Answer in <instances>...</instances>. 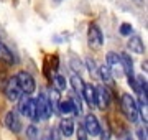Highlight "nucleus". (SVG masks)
<instances>
[{
	"label": "nucleus",
	"instance_id": "nucleus-2",
	"mask_svg": "<svg viewBox=\"0 0 148 140\" xmlns=\"http://www.w3.org/2000/svg\"><path fill=\"white\" fill-rule=\"evenodd\" d=\"M18 99H20L18 109H20L21 115L32 119V120H36V102H35V99L28 97V94H25V92H23Z\"/></svg>",
	"mask_w": 148,
	"mask_h": 140
},
{
	"label": "nucleus",
	"instance_id": "nucleus-7",
	"mask_svg": "<svg viewBox=\"0 0 148 140\" xmlns=\"http://www.w3.org/2000/svg\"><path fill=\"white\" fill-rule=\"evenodd\" d=\"M84 129L87 132V135H92V137H97L99 132H101V124L95 117L94 114H89L86 117V122H84Z\"/></svg>",
	"mask_w": 148,
	"mask_h": 140
},
{
	"label": "nucleus",
	"instance_id": "nucleus-4",
	"mask_svg": "<svg viewBox=\"0 0 148 140\" xmlns=\"http://www.w3.org/2000/svg\"><path fill=\"white\" fill-rule=\"evenodd\" d=\"M35 102H36V120H46V119H49L51 107H49V102H48L46 96L41 94L40 97L35 99Z\"/></svg>",
	"mask_w": 148,
	"mask_h": 140
},
{
	"label": "nucleus",
	"instance_id": "nucleus-12",
	"mask_svg": "<svg viewBox=\"0 0 148 140\" xmlns=\"http://www.w3.org/2000/svg\"><path fill=\"white\" fill-rule=\"evenodd\" d=\"M74 109H73V102H71V99H59L58 102V112L63 114V115H68V114H71Z\"/></svg>",
	"mask_w": 148,
	"mask_h": 140
},
{
	"label": "nucleus",
	"instance_id": "nucleus-11",
	"mask_svg": "<svg viewBox=\"0 0 148 140\" xmlns=\"http://www.w3.org/2000/svg\"><path fill=\"white\" fill-rule=\"evenodd\" d=\"M59 132H61V135H64V137H71L73 132H74V122L71 119H63L61 124H59Z\"/></svg>",
	"mask_w": 148,
	"mask_h": 140
},
{
	"label": "nucleus",
	"instance_id": "nucleus-19",
	"mask_svg": "<svg viewBox=\"0 0 148 140\" xmlns=\"http://www.w3.org/2000/svg\"><path fill=\"white\" fill-rule=\"evenodd\" d=\"M27 135L30 137V140H38L40 139V134H38V129L35 125H30L27 129Z\"/></svg>",
	"mask_w": 148,
	"mask_h": 140
},
{
	"label": "nucleus",
	"instance_id": "nucleus-21",
	"mask_svg": "<svg viewBox=\"0 0 148 140\" xmlns=\"http://www.w3.org/2000/svg\"><path fill=\"white\" fill-rule=\"evenodd\" d=\"M120 35H123V36L132 35V25H128V23H122L120 25Z\"/></svg>",
	"mask_w": 148,
	"mask_h": 140
},
{
	"label": "nucleus",
	"instance_id": "nucleus-14",
	"mask_svg": "<svg viewBox=\"0 0 148 140\" xmlns=\"http://www.w3.org/2000/svg\"><path fill=\"white\" fill-rule=\"evenodd\" d=\"M0 59L2 61H5V63H13V54L10 53V49L7 48L3 43H0Z\"/></svg>",
	"mask_w": 148,
	"mask_h": 140
},
{
	"label": "nucleus",
	"instance_id": "nucleus-27",
	"mask_svg": "<svg viewBox=\"0 0 148 140\" xmlns=\"http://www.w3.org/2000/svg\"><path fill=\"white\" fill-rule=\"evenodd\" d=\"M137 135H138V139H140V140H147V130H145V129H138L137 130Z\"/></svg>",
	"mask_w": 148,
	"mask_h": 140
},
{
	"label": "nucleus",
	"instance_id": "nucleus-8",
	"mask_svg": "<svg viewBox=\"0 0 148 140\" xmlns=\"http://www.w3.org/2000/svg\"><path fill=\"white\" fill-rule=\"evenodd\" d=\"M95 106L99 109L109 107V91H107L104 86L95 87Z\"/></svg>",
	"mask_w": 148,
	"mask_h": 140
},
{
	"label": "nucleus",
	"instance_id": "nucleus-22",
	"mask_svg": "<svg viewBox=\"0 0 148 140\" xmlns=\"http://www.w3.org/2000/svg\"><path fill=\"white\" fill-rule=\"evenodd\" d=\"M49 140H61V132L58 127H53L49 130Z\"/></svg>",
	"mask_w": 148,
	"mask_h": 140
},
{
	"label": "nucleus",
	"instance_id": "nucleus-18",
	"mask_svg": "<svg viewBox=\"0 0 148 140\" xmlns=\"http://www.w3.org/2000/svg\"><path fill=\"white\" fill-rule=\"evenodd\" d=\"M54 84H56V89L58 91H64L66 89V79H64L63 76H54Z\"/></svg>",
	"mask_w": 148,
	"mask_h": 140
},
{
	"label": "nucleus",
	"instance_id": "nucleus-20",
	"mask_svg": "<svg viewBox=\"0 0 148 140\" xmlns=\"http://www.w3.org/2000/svg\"><path fill=\"white\" fill-rule=\"evenodd\" d=\"M101 76H102V79H104V81L112 82V73H110V69H109L107 66H102V68H101Z\"/></svg>",
	"mask_w": 148,
	"mask_h": 140
},
{
	"label": "nucleus",
	"instance_id": "nucleus-1",
	"mask_svg": "<svg viewBox=\"0 0 148 140\" xmlns=\"http://www.w3.org/2000/svg\"><path fill=\"white\" fill-rule=\"evenodd\" d=\"M122 112L125 114V117H127L132 124L138 122L140 110H138L137 101H135L130 94H123V96H122Z\"/></svg>",
	"mask_w": 148,
	"mask_h": 140
},
{
	"label": "nucleus",
	"instance_id": "nucleus-23",
	"mask_svg": "<svg viewBox=\"0 0 148 140\" xmlns=\"http://www.w3.org/2000/svg\"><path fill=\"white\" fill-rule=\"evenodd\" d=\"M77 140H87V132H86L84 125H79L77 129Z\"/></svg>",
	"mask_w": 148,
	"mask_h": 140
},
{
	"label": "nucleus",
	"instance_id": "nucleus-28",
	"mask_svg": "<svg viewBox=\"0 0 148 140\" xmlns=\"http://www.w3.org/2000/svg\"><path fill=\"white\" fill-rule=\"evenodd\" d=\"M43 140H49V134H46L45 137H43Z\"/></svg>",
	"mask_w": 148,
	"mask_h": 140
},
{
	"label": "nucleus",
	"instance_id": "nucleus-6",
	"mask_svg": "<svg viewBox=\"0 0 148 140\" xmlns=\"http://www.w3.org/2000/svg\"><path fill=\"white\" fill-rule=\"evenodd\" d=\"M23 92H21L20 86H18V82H16V78H10L8 82L5 84V96L10 99V101H18V97L21 96Z\"/></svg>",
	"mask_w": 148,
	"mask_h": 140
},
{
	"label": "nucleus",
	"instance_id": "nucleus-9",
	"mask_svg": "<svg viewBox=\"0 0 148 140\" xmlns=\"http://www.w3.org/2000/svg\"><path fill=\"white\" fill-rule=\"evenodd\" d=\"M5 124L12 132H20L21 130V122H20V117H18V112H16V110H10V112L7 114Z\"/></svg>",
	"mask_w": 148,
	"mask_h": 140
},
{
	"label": "nucleus",
	"instance_id": "nucleus-15",
	"mask_svg": "<svg viewBox=\"0 0 148 140\" xmlns=\"http://www.w3.org/2000/svg\"><path fill=\"white\" fill-rule=\"evenodd\" d=\"M71 84H73V89L76 94H81L82 92V87H84V82H82V79H81L77 74H74L73 78H71Z\"/></svg>",
	"mask_w": 148,
	"mask_h": 140
},
{
	"label": "nucleus",
	"instance_id": "nucleus-29",
	"mask_svg": "<svg viewBox=\"0 0 148 140\" xmlns=\"http://www.w3.org/2000/svg\"><path fill=\"white\" fill-rule=\"evenodd\" d=\"M56 2H61V0H56Z\"/></svg>",
	"mask_w": 148,
	"mask_h": 140
},
{
	"label": "nucleus",
	"instance_id": "nucleus-3",
	"mask_svg": "<svg viewBox=\"0 0 148 140\" xmlns=\"http://www.w3.org/2000/svg\"><path fill=\"white\" fill-rule=\"evenodd\" d=\"M15 78H16V82H18L21 92H25V94H32V92H35L36 84H35V79H33V76L30 74V73H27V71H20Z\"/></svg>",
	"mask_w": 148,
	"mask_h": 140
},
{
	"label": "nucleus",
	"instance_id": "nucleus-24",
	"mask_svg": "<svg viewBox=\"0 0 148 140\" xmlns=\"http://www.w3.org/2000/svg\"><path fill=\"white\" fill-rule=\"evenodd\" d=\"M119 140H133V137L128 130H122L120 134H119Z\"/></svg>",
	"mask_w": 148,
	"mask_h": 140
},
{
	"label": "nucleus",
	"instance_id": "nucleus-5",
	"mask_svg": "<svg viewBox=\"0 0 148 140\" xmlns=\"http://www.w3.org/2000/svg\"><path fill=\"white\" fill-rule=\"evenodd\" d=\"M87 38H89V45L92 48H101L102 43H104V35H102L101 28L97 25H90L89 27V33H87Z\"/></svg>",
	"mask_w": 148,
	"mask_h": 140
},
{
	"label": "nucleus",
	"instance_id": "nucleus-26",
	"mask_svg": "<svg viewBox=\"0 0 148 140\" xmlns=\"http://www.w3.org/2000/svg\"><path fill=\"white\" fill-rule=\"evenodd\" d=\"M86 63H87V66H89V73H90V74H94V73H95V63H94L90 58L87 59Z\"/></svg>",
	"mask_w": 148,
	"mask_h": 140
},
{
	"label": "nucleus",
	"instance_id": "nucleus-10",
	"mask_svg": "<svg viewBox=\"0 0 148 140\" xmlns=\"http://www.w3.org/2000/svg\"><path fill=\"white\" fill-rule=\"evenodd\" d=\"M82 96H84L86 102L89 104L90 107L92 106H95V86H92V84H84V87H82V92H81Z\"/></svg>",
	"mask_w": 148,
	"mask_h": 140
},
{
	"label": "nucleus",
	"instance_id": "nucleus-13",
	"mask_svg": "<svg viewBox=\"0 0 148 140\" xmlns=\"http://www.w3.org/2000/svg\"><path fill=\"white\" fill-rule=\"evenodd\" d=\"M128 48L132 49L133 53L142 54L143 53V43H142V40H140V36H132L130 38V40H128Z\"/></svg>",
	"mask_w": 148,
	"mask_h": 140
},
{
	"label": "nucleus",
	"instance_id": "nucleus-17",
	"mask_svg": "<svg viewBox=\"0 0 148 140\" xmlns=\"http://www.w3.org/2000/svg\"><path fill=\"white\" fill-rule=\"evenodd\" d=\"M58 102H59V92L53 91L51 92V101H49V107H51V110L58 112Z\"/></svg>",
	"mask_w": 148,
	"mask_h": 140
},
{
	"label": "nucleus",
	"instance_id": "nucleus-16",
	"mask_svg": "<svg viewBox=\"0 0 148 140\" xmlns=\"http://www.w3.org/2000/svg\"><path fill=\"white\" fill-rule=\"evenodd\" d=\"M71 102H73V109H74L73 112L79 117L81 114H82V106H81V99L77 97V94H74V96L71 97Z\"/></svg>",
	"mask_w": 148,
	"mask_h": 140
},
{
	"label": "nucleus",
	"instance_id": "nucleus-25",
	"mask_svg": "<svg viewBox=\"0 0 148 140\" xmlns=\"http://www.w3.org/2000/svg\"><path fill=\"white\" fill-rule=\"evenodd\" d=\"M99 135H101V140H110V132H109V129H106V130L101 129Z\"/></svg>",
	"mask_w": 148,
	"mask_h": 140
}]
</instances>
